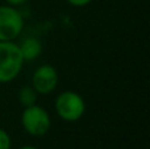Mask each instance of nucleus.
I'll list each match as a JSON object with an SVG mask.
<instances>
[{
  "mask_svg": "<svg viewBox=\"0 0 150 149\" xmlns=\"http://www.w3.org/2000/svg\"><path fill=\"white\" fill-rule=\"evenodd\" d=\"M92 0H67V3L73 7H76V8H82V7H86L88 5Z\"/></svg>",
  "mask_w": 150,
  "mask_h": 149,
  "instance_id": "nucleus-9",
  "label": "nucleus"
},
{
  "mask_svg": "<svg viewBox=\"0 0 150 149\" xmlns=\"http://www.w3.org/2000/svg\"><path fill=\"white\" fill-rule=\"evenodd\" d=\"M24 29V17L9 4L0 5V41H15Z\"/></svg>",
  "mask_w": 150,
  "mask_h": 149,
  "instance_id": "nucleus-4",
  "label": "nucleus"
},
{
  "mask_svg": "<svg viewBox=\"0 0 150 149\" xmlns=\"http://www.w3.org/2000/svg\"><path fill=\"white\" fill-rule=\"evenodd\" d=\"M54 107L58 118L67 123L80 120L86 112V102L83 96L73 90L59 92L54 100Z\"/></svg>",
  "mask_w": 150,
  "mask_h": 149,
  "instance_id": "nucleus-2",
  "label": "nucleus"
},
{
  "mask_svg": "<svg viewBox=\"0 0 150 149\" xmlns=\"http://www.w3.org/2000/svg\"><path fill=\"white\" fill-rule=\"evenodd\" d=\"M30 86L38 95L52 94L58 86V71L49 63L38 66L32 74Z\"/></svg>",
  "mask_w": 150,
  "mask_h": 149,
  "instance_id": "nucleus-5",
  "label": "nucleus"
},
{
  "mask_svg": "<svg viewBox=\"0 0 150 149\" xmlns=\"http://www.w3.org/2000/svg\"><path fill=\"white\" fill-rule=\"evenodd\" d=\"M24 61H33L41 55L42 42L37 37H26L18 44Z\"/></svg>",
  "mask_w": 150,
  "mask_h": 149,
  "instance_id": "nucleus-6",
  "label": "nucleus"
},
{
  "mask_svg": "<svg viewBox=\"0 0 150 149\" xmlns=\"http://www.w3.org/2000/svg\"><path fill=\"white\" fill-rule=\"evenodd\" d=\"M37 92L30 84L28 86H23L20 90H18V94H17V98H18V103L23 106L24 108L25 107H29V106H33L37 103Z\"/></svg>",
  "mask_w": 150,
  "mask_h": 149,
  "instance_id": "nucleus-7",
  "label": "nucleus"
},
{
  "mask_svg": "<svg viewBox=\"0 0 150 149\" xmlns=\"http://www.w3.org/2000/svg\"><path fill=\"white\" fill-rule=\"evenodd\" d=\"M12 147V140L11 136L5 129L0 128V149H11Z\"/></svg>",
  "mask_w": 150,
  "mask_h": 149,
  "instance_id": "nucleus-8",
  "label": "nucleus"
},
{
  "mask_svg": "<svg viewBox=\"0 0 150 149\" xmlns=\"http://www.w3.org/2000/svg\"><path fill=\"white\" fill-rule=\"evenodd\" d=\"M18 149H38V148L34 147V145H23V147H20Z\"/></svg>",
  "mask_w": 150,
  "mask_h": 149,
  "instance_id": "nucleus-11",
  "label": "nucleus"
},
{
  "mask_svg": "<svg viewBox=\"0 0 150 149\" xmlns=\"http://www.w3.org/2000/svg\"><path fill=\"white\" fill-rule=\"evenodd\" d=\"M24 62L18 44L15 41H0V83L15 81L23 70Z\"/></svg>",
  "mask_w": 150,
  "mask_h": 149,
  "instance_id": "nucleus-1",
  "label": "nucleus"
},
{
  "mask_svg": "<svg viewBox=\"0 0 150 149\" xmlns=\"http://www.w3.org/2000/svg\"><path fill=\"white\" fill-rule=\"evenodd\" d=\"M20 120L24 131L34 137L45 136L52 127V118L49 112L37 103L24 108Z\"/></svg>",
  "mask_w": 150,
  "mask_h": 149,
  "instance_id": "nucleus-3",
  "label": "nucleus"
},
{
  "mask_svg": "<svg viewBox=\"0 0 150 149\" xmlns=\"http://www.w3.org/2000/svg\"><path fill=\"white\" fill-rule=\"evenodd\" d=\"M26 1H29V0H5V3L9 5H12V7H18V5H23L25 4Z\"/></svg>",
  "mask_w": 150,
  "mask_h": 149,
  "instance_id": "nucleus-10",
  "label": "nucleus"
}]
</instances>
